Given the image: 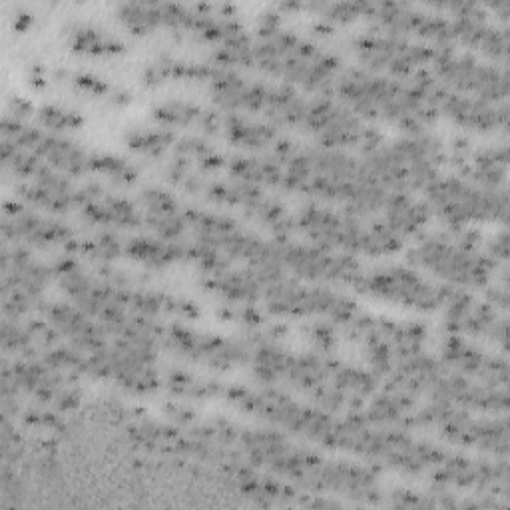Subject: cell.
<instances>
[{
	"instance_id": "1",
	"label": "cell",
	"mask_w": 510,
	"mask_h": 510,
	"mask_svg": "<svg viewBox=\"0 0 510 510\" xmlns=\"http://www.w3.org/2000/svg\"><path fill=\"white\" fill-rule=\"evenodd\" d=\"M10 110H12V114H14L16 118H20V116L30 114L32 106L28 104L26 100H22V98H12V100H10Z\"/></svg>"
},
{
	"instance_id": "3",
	"label": "cell",
	"mask_w": 510,
	"mask_h": 510,
	"mask_svg": "<svg viewBox=\"0 0 510 510\" xmlns=\"http://www.w3.org/2000/svg\"><path fill=\"white\" fill-rule=\"evenodd\" d=\"M30 22H32V16L26 14V12H20V14L16 16V22H14V24H16L18 30H22V28H24L26 24H30Z\"/></svg>"
},
{
	"instance_id": "2",
	"label": "cell",
	"mask_w": 510,
	"mask_h": 510,
	"mask_svg": "<svg viewBox=\"0 0 510 510\" xmlns=\"http://www.w3.org/2000/svg\"><path fill=\"white\" fill-rule=\"evenodd\" d=\"M78 84H80L82 88L92 90V92H102V90L106 88L98 78H92V76H78Z\"/></svg>"
}]
</instances>
